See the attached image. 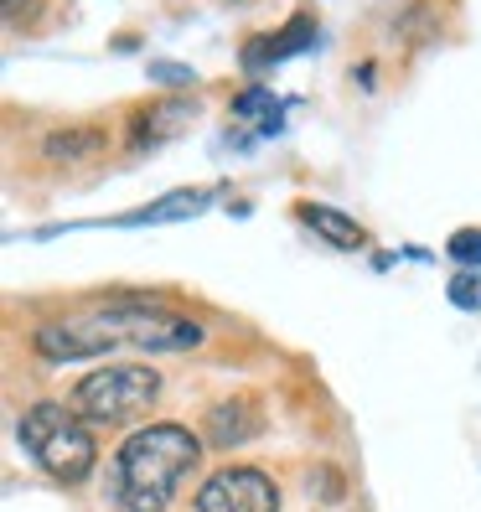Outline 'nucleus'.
I'll use <instances>...</instances> for the list:
<instances>
[{
	"instance_id": "13",
	"label": "nucleus",
	"mask_w": 481,
	"mask_h": 512,
	"mask_svg": "<svg viewBox=\"0 0 481 512\" xmlns=\"http://www.w3.org/2000/svg\"><path fill=\"white\" fill-rule=\"evenodd\" d=\"M445 254L456 259V264H466V269H481V228H461V233H450Z\"/></svg>"
},
{
	"instance_id": "8",
	"label": "nucleus",
	"mask_w": 481,
	"mask_h": 512,
	"mask_svg": "<svg viewBox=\"0 0 481 512\" xmlns=\"http://www.w3.org/2000/svg\"><path fill=\"white\" fill-rule=\"evenodd\" d=\"M207 207H213V192H207V187H182V192H171V197L150 202V207H135V213L114 218V223H125V228H145V223H187V218L207 213Z\"/></svg>"
},
{
	"instance_id": "14",
	"label": "nucleus",
	"mask_w": 481,
	"mask_h": 512,
	"mask_svg": "<svg viewBox=\"0 0 481 512\" xmlns=\"http://www.w3.org/2000/svg\"><path fill=\"white\" fill-rule=\"evenodd\" d=\"M445 295H450V306H461V311H481V275H450V285H445Z\"/></svg>"
},
{
	"instance_id": "9",
	"label": "nucleus",
	"mask_w": 481,
	"mask_h": 512,
	"mask_svg": "<svg viewBox=\"0 0 481 512\" xmlns=\"http://www.w3.org/2000/svg\"><path fill=\"white\" fill-rule=\"evenodd\" d=\"M192 119H197V109H192L187 99H166V104L145 109V114L135 119V145L145 150V145H161V140L187 135V130H192Z\"/></svg>"
},
{
	"instance_id": "2",
	"label": "nucleus",
	"mask_w": 481,
	"mask_h": 512,
	"mask_svg": "<svg viewBox=\"0 0 481 512\" xmlns=\"http://www.w3.org/2000/svg\"><path fill=\"white\" fill-rule=\"evenodd\" d=\"M202 445L182 425H145L135 430L109 466V497L125 512H166L176 487L197 471Z\"/></svg>"
},
{
	"instance_id": "6",
	"label": "nucleus",
	"mask_w": 481,
	"mask_h": 512,
	"mask_svg": "<svg viewBox=\"0 0 481 512\" xmlns=\"http://www.w3.org/2000/svg\"><path fill=\"white\" fill-rule=\"evenodd\" d=\"M264 430V414L254 399H218L213 409H207V445H249L254 435Z\"/></svg>"
},
{
	"instance_id": "4",
	"label": "nucleus",
	"mask_w": 481,
	"mask_h": 512,
	"mask_svg": "<svg viewBox=\"0 0 481 512\" xmlns=\"http://www.w3.org/2000/svg\"><path fill=\"white\" fill-rule=\"evenodd\" d=\"M161 394V373L145 368V363H109L94 368L88 378L73 383L68 404L88 419V425H130L140 419Z\"/></svg>"
},
{
	"instance_id": "16",
	"label": "nucleus",
	"mask_w": 481,
	"mask_h": 512,
	"mask_svg": "<svg viewBox=\"0 0 481 512\" xmlns=\"http://www.w3.org/2000/svg\"><path fill=\"white\" fill-rule=\"evenodd\" d=\"M26 11H32V0H6V21H11V26H16Z\"/></svg>"
},
{
	"instance_id": "7",
	"label": "nucleus",
	"mask_w": 481,
	"mask_h": 512,
	"mask_svg": "<svg viewBox=\"0 0 481 512\" xmlns=\"http://www.w3.org/2000/svg\"><path fill=\"white\" fill-rule=\"evenodd\" d=\"M311 42H316V21H311V16H295L280 37H254V42L244 47V68H249V73H264V68L285 63V57H295V52H306Z\"/></svg>"
},
{
	"instance_id": "5",
	"label": "nucleus",
	"mask_w": 481,
	"mask_h": 512,
	"mask_svg": "<svg viewBox=\"0 0 481 512\" xmlns=\"http://www.w3.org/2000/svg\"><path fill=\"white\" fill-rule=\"evenodd\" d=\"M197 512H280V492H275V481H269L264 471L228 466V471L202 481Z\"/></svg>"
},
{
	"instance_id": "12",
	"label": "nucleus",
	"mask_w": 481,
	"mask_h": 512,
	"mask_svg": "<svg viewBox=\"0 0 481 512\" xmlns=\"http://www.w3.org/2000/svg\"><path fill=\"white\" fill-rule=\"evenodd\" d=\"M264 109H280L275 99L264 94V88H249V94H244V99L233 104V114H244V119H259L264 130H280V114H264Z\"/></svg>"
},
{
	"instance_id": "11",
	"label": "nucleus",
	"mask_w": 481,
	"mask_h": 512,
	"mask_svg": "<svg viewBox=\"0 0 481 512\" xmlns=\"http://www.w3.org/2000/svg\"><path fill=\"white\" fill-rule=\"evenodd\" d=\"M99 145H104V135H99V130H57V135H47V140H42L47 161H83V156H94Z\"/></svg>"
},
{
	"instance_id": "3",
	"label": "nucleus",
	"mask_w": 481,
	"mask_h": 512,
	"mask_svg": "<svg viewBox=\"0 0 481 512\" xmlns=\"http://www.w3.org/2000/svg\"><path fill=\"white\" fill-rule=\"evenodd\" d=\"M21 445L52 481H83L99 461V445H94V430L88 419L73 409V404H57V399H42L21 414Z\"/></svg>"
},
{
	"instance_id": "15",
	"label": "nucleus",
	"mask_w": 481,
	"mask_h": 512,
	"mask_svg": "<svg viewBox=\"0 0 481 512\" xmlns=\"http://www.w3.org/2000/svg\"><path fill=\"white\" fill-rule=\"evenodd\" d=\"M150 78L156 83H197V73L182 68V63H150Z\"/></svg>"
},
{
	"instance_id": "1",
	"label": "nucleus",
	"mask_w": 481,
	"mask_h": 512,
	"mask_svg": "<svg viewBox=\"0 0 481 512\" xmlns=\"http://www.w3.org/2000/svg\"><path fill=\"white\" fill-rule=\"evenodd\" d=\"M202 342V326L192 316H176L145 300H114L104 311H78L37 326V352L47 363H78V357H104V352H187Z\"/></svg>"
},
{
	"instance_id": "10",
	"label": "nucleus",
	"mask_w": 481,
	"mask_h": 512,
	"mask_svg": "<svg viewBox=\"0 0 481 512\" xmlns=\"http://www.w3.org/2000/svg\"><path fill=\"white\" fill-rule=\"evenodd\" d=\"M295 218L306 223V228H316L332 249H363L368 244V233H363V223H352L347 213H337V207H321V202H300L295 207Z\"/></svg>"
}]
</instances>
